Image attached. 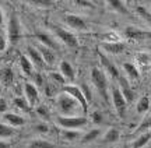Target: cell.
<instances>
[{
  "mask_svg": "<svg viewBox=\"0 0 151 148\" xmlns=\"http://www.w3.org/2000/svg\"><path fill=\"white\" fill-rule=\"evenodd\" d=\"M150 106H151V97H150Z\"/></svg>",
  "mask_w": 151,
  "mask_h": 148,
  "instance_id": "c3c4849f",
  "label": "cell"
},
{
  "mask_svg": "<svg viewBox=\"0 0 151 148\" xmlns=\"http://www.w3.org/2000/svg\"><path fill=\"white\" fill-rule=\"evenodd\" d=\"M11 144L7 143V141H3V140H0V148H10Z\"/></svg>",
  "mask_w": 151,
  "mask_h": 148,
  "instance_id": "ee69618b",
  "label": "cell"
},
{
  "mask_svg": "<svg viewBox=\"0 0 151 148\" xmlns=\"http://www.w3.org/2000/svg\"><path fill=\"white\" fill-rule=\"evenodd\" d=\"M99 61H101V66L104 67V70L108 73L112 78H119L120 74H119L118 67L115 66V63H112V60H111L109 57H106V56L102 55V53H99Z\"/></svg>",
  "mask_w": 151,
  "mask_h": 148,
  "instance_id": "7c38bea8",
  "label": "cell"
},
{
  "mask_svg": "<svg viewBox=\"0 0 151 148\" xmlns=\"http://www.w3.org/2000/svg\"><path fill=\"white\" fill-rule=\"evenodd\" d=\"M14 80V73L11 70V67H3L0 69V82L3 85H10Z\"/></svg>",
  "mask_w": 151,
  "mask_h": 148,
  "instance_id": "d6986e66",
  "label": "cell"
},
{
  "mask_svg": "<svg viewBox=\"0 0 151 148\" xmlns=\"http://www.w3.org/2000/svg\"><path fill=\"white\" fill-rule=\"evenodd\" d=\"M24 92H25V99H27L31 106L37 108L39 104V91L38 88L34 85L32 82H25L24 84Z\"/></svg>",
  "mask_w": 151,
  "mask_h": 148,
  "instance_id": "30bf717a",
  "label": "cell"
},
{
  "mask_svg": "<svg viewBox=\"0 0 151 148\" xmlns=\"http://www.w3.org/2000/svg\"><path fill=\"white\" fill-rule=\"evenodd\" d=\"M136 11H137V14L151 27V13L150 11L147 10L146 7H143V6H137V7H136Z\"/></svg>",
  "mask_w": 151,
  "mask_h": 148,
  "instance_id": "83f0119b",
  "label": "cell"
},
{
  "mask_svg": "<svg viewBox=\"0 0 151 148\" xmlns=\"http://www.w3.org/2000/svg\"><path fill=\"white\" fill-rule=\"evenodd\" d=\"M76 4L81 6V7H94V3H92V1H83V0L76 1Z\"/></svg>",
  "mask_w": 151,
  "mask_h": 148,
  "instance_id": "60d3db41",
  "label": "cell"
},
{
  "mask_svg": "<svg viewBox=\"0 0 151 148\" xmlns=\"http://www.w3.org/2000/svg\"><path fill=\"white\" fill-rule=\"evenodd\" d=\"M123 69L130 78H133V80H139L140 78V71H139V69H137L134 63L126 61V63H123Z\"/></svg>",
  "mask_w": 151,
  "mask_h": 148,
  "instance_id": "ffe728a7",
  "label": "cell"
},
{
  "mask_svg": "<svg viewBox=\"0 0 151 148\" xmlns=\"http://www.w3.org/2000/svg\"><path fill=\"white\" fill-rule=\"evenodd\" d=\"M124 36L129 39H146V38H151V34L146 32L144 29H140V28H136V27H127L124 29Z\"/></svg>",
  "mask_w": 151,
  "mask_h": 148,
  "instance_id": "5bb4252c",
  "label": "cell"
},
{
  "mask_svg": "<svg viewBox=\"0 0 151 148\" xmlns=\"http://www.w3.org/2000/svg\"><path fill=\"white\" fill-rule=\"evenodd\" d=\"M14 134H16V130H14V127L9 126L7 123H0V140H1V138L13 137Z\"/></svg>",
  "mask_w": 151,
  "mask_h": 148,
  "instance_id": "484cf974",
  "label": "cell"
},
{
  "mask_svg": "<svg viewBox=\"0 0 151 148\" xmlns=\"http://www.w3.org/2000/svg\"><path fill=\"white\" fill-rule=\"evenodd\" d=\"M119 138H120V133H119L118 129H109L108 132L105 133V136H104V141L108 144H113L119 141Z\"/></svg>",
  "mask_w": 151,
  "mask_h": 148,
  "instance_id": "603a6c76",
  "label": "cell"
},
{
  "mask_svg": "<svg viewBox=\"0 0 151 148\" xmlns=\"http://www.w3.org/2000/svg\"><path fill=\"white\" fill-rule=\"evenodd\" d=\"M27 53H28V59H29V61L32 63L34 69H37L38 71H41L43 67H45V60H43L42 55L39 53V50L37 49V48H34V46H28L27 48Z\"/></svg>",
  "mask_w": 151,
  "mask_h": 148,
  "instance_id": "ba28073f",
  "label": "cell"
},
{
  "mask_svg": "<svg viewBox=\"0 0 151 148\" xmlns=\"http://www.w3.org/2000/svg\"><path fill=\"white\" fill-rule=\"evenodd\" d=\"M49 77H50V78H52L53 81H58L59 84H63V85H66L65 77L62 76L60 73H55V71H53V73H50V74H49Z\"/></svg>",
  "mask_w": 151,
  "mask_h": 148,
  "instance_id": "e575fe53",
  "label": "cell"
},
{
  "mask_svg": "<svg viewBox=\"0 0 151 148\" xmlns=\"http://www.w3.org/2000/svg\"><path fill=\"white\" fill-rule=\"evenodd\" d=\"M21 24H20L17 14H11L9 18V22H7V41L11 45H16L21 39Z\"/></svg>",
  "mask_w": 151,
  "mask_h": 148,
  "instance_id": "277c9868",
  "label": "cell"
},
{
  "mask_svg": "<svg viewBox=\"0 0 151 148\" xmlns=\"http://www.w3.org/2000/svg\"><path fill=\"white\" fill-rule=\"evenodd\" d=\"M59 69H60V74L65 77L66 81H67V80H69V81H74V80H76L74 69H73V66H71L67 60H62V61H60Z\"/></svg>",
  "mask_w": 151,
  "mask_h": 148,
  "instance_id": "9a60e30c",
  "label": "cell"
},
{
  "mask_svg": "<svg viewBox=\"0 0 151 148\" xmlns=\"http://www.w3.org/2000/svg\"><path fill=\"white\" fill-rule=\"evenodd\" d=\"M80 88H81V91H83V94H84V97H86L87 102L90 104V102H91V99H92V94H91V91H90V87H88V84H83Z\"/></svg>",
  "mask_w": 151,
  "mask_h": 148,
  "instance_id": "836d02e7",
  "label": "cell"
},
{
  "mask_svg": "<svg viewBox=\"0 0 151 148\" xmlns=\"http://www.w3.org/2000/svg\"><path fill=\"white\" fill-rule=\"evenodd\" d=\"M14 105H16L18 109L24 110V112H27V113H29L31 112V105H29V102H28L27 99H25V97L22 98V97H16L14 98Z\"/></svg>",
  "mask_w": 151,
  "mask_h": 148,
  "instance_id": "d4e9b609",
  "label": "cell"
},
{
  "mask_svg": "<svg viewBox=\"0 0 151 148\" xmlns=\"http://www.w3.org/2000/svg\"><path fill=\"white\" fill-rule=\"evenodd\" d=\"M104 39H105V42H119L120 39L116 34H112V32H108L104 35Z\"/></svg>",
  "mask_w": 151,
  "mask_h": 148,
  "instance_id": "d590c367",
  "label": "cell"
},
{
  "mask_svg": "<svg viewBox=\"0 0 151 148\" xmlns=\"http://www.w3.org/2000/svg\"><path fill=\"white\" fill-rule=\"evenodd\" d=\"M118 81H119V87L118 88L120 89V92H122V95H123L124 101H126L127 104L133 102V99H134V97H136V92H134V89L130 87L129 81L122 76H119Z\"/></svg>",
  "mask_w": 151,
  "mask_h": 148,
  "instance_id": "9c48e42d",
  "label": "cell"
},
{
  "mask_svg": "<svg viewBox=\"0 0 151 148\" xmlns=\"http://www.w3.org/2000/svg\"><path fill=\"white\" fill-rule=\"evenodd\" d=\"M37 49L39 50V53L42 55L43 60H45V63H46V64H53L55 60H56V53H55V50L49 49V48L43 46V45H39Z\"/></svg>",
  "mask_w": 151,
  "mask_h": 148,
  "instance_id": "e0dca14e",
  "label": "cell"
},
{
  "mask_svg": "<svg viewBox=\"0 0 151 148\" xmlns=\"http://www.w3.org/2000/svg\"><path fill=\"white\" fill-rule=\"evenodd\" d=\"M35 112H37L42 119H46V120L49 119V108L46 105H38L37 108H35Z\"/></svg>",
  "mask_w": 151,
  "mask_h": 148,
  "instance_id": "4dcf8cb0",
  "label": "cell"
},
{
  "mask_svg": "<svg viewBox=\"0 0 151 148\" xmlns=\"http://www.w3.org/2000/svg\"><path fill=\"white\" fill-rule=\"evenodd\" d=\"M6 48H7V39L3 35H0V52H4Z\"/></svg>",
  "mask_w": 151,
  "mask_h": 148,
  "instance_id": "ab89813d",
  "label": "cell"
},
{
  "mask_svg": "<svg viewBox=\"0 0 151 148\" xmlns=\"http://www.w3.org/2000/svg\"><path fill=\"white\" fill-rule=\"evenodd\" d=\"M62 136H63L66 140H76V138L80 136V132H78V130H63V132H62Z\"/></svg>",
  "mask_w": 151,
  "mask_h": 148,
  "instance_id": "d6a6232c",
  "label": "cell"
},
{
  "mask_svg": "<svg viewBox=\"0 0 151 148\" xmlns=\"http://www.w3.org/2000/svg\"><path fill=\"white\" fill-rule=\"evenodd\" d=\"M99 134H101V130L99 129H92L90 130L88 133L84 134V137H83V143H91L94 140H97L99 137Z\"/></svg>",
  "mask_w": 151,
  "mask_h": 148,
  "instance_id": "f546056e",
  "label": "cell"
},
{
  "mask_svg": "<svg viewBox=\"0 0 151 148\" xmlns=\"http://www.w3.org/2000/svg\"><path fill=\"white\" fill-rule=\"evenodd\" d=\"M101 48H102L108 55H120L124 49H126V45L122 42V41H119V42H104L101 45Z\"/></svg>",
  "mask_w": 151,
  "mask_h": 148,
  "instance_id": "4fadbf2b",
  "label": "cell"
},
{
  "mask_svg": "<svg viewBox=\"0 0 151 148\" xmlns=\"http://www.w3.org/2000/svg\"><path fill=\"white\" fill-rule=\"evenodd\" d=\"M91 119H92V122H94L95 124H99V123L102 122V113H101L99 110H95V112H92Z\"/></svg>",
  "mask_w": 151,
  "mask_h": 148,
  "instance_id": "74e56055",
  "label": "cell"
},
{
  "mask_svg": "<svg viewBox=\"0 0 151 148\" xmlns=\"http://www.w3.org/2000/svg\"><path fill=\"white\" fill-rule=\"evenodd\" d=\"M108 6L112 9V10L118 11V13H122V14H127L129 11L126 9V4L123 1H119V0H113V1H108Z\"/></svg>",
  "mask_w": 151,
  "mask_h": 148,
  "instance_id": "4316f807",
  "label": "cell"
},
{
  "mask_svg": "<svg viewBox=\"0 0 151 148\" xmlns=\"http://www.w3.org/2000/svg\"><path fill=\"white\" fill-rule=\"evenodd\" d=\"M3 119L11 127H21L25 124V119L20 115H16V113H4Z\"/></svg>",
  "mask_w": 151,
  "mask_h": 148,
  "instance_id": "2e32d148",
  "label": "cell"
},
{
  "mask_svg": "<svg viewBox=\"0 0 151 148\" xmlns=\"http://www.w3.org/2000/svg\"><path fill=\"white\" fill-rule=\"evenodd\" d=\"M37 38L38 41H39V44L43 45V46H46V48H49V49H58V45H56V42H55V39L49 35V34H45V32H38L37 34Z\"/></svg>",
  "mask_w": 151,
  "mask_h": 148,
  "instance_id": "ac0fdd59",
  "label": "cell"
},
{
  "mask_svg": "<svg viewBox=\"0 0 151 148\" xmlns=\"http://www.w3.org/2000/svg\"><path fill=\"white\" fill-rule=\"evenodd\" d=\"M3 21H4V17H3V11H1V7H0V25L3 24Z\"/></svg>",
  "mask_w": 151,
  "mask_h": 148,
  "instance_id": "f6af8a7d",
  "label": "cell"
},
{
  "mask_svg": "<svg viewBox=\"0 0 151 148\" xmlns=\"http://www.w3.org/2000/svg\"><path fill=\"white\" fill-rule=\"evenodd\" d=\"M56 105H58V109L62 113L60 116H76V113L81 109L80 104L76 101L74 98H71L69 94L60 92L56 98Z\"/></svg>",
  "mask_w": 151,
  "mask_h": 148,
  "instance_id": "6da1fadb",
  "label": "cell"
},
{
  "mask_svg": "<svg viewBox=\"0 0 151 148\" xmlns=\"http://www.w3.org/2000/svg\"><path fill=\"white\" fill-rule=\"evenodd\" d=\"M35 130H37L38 133H49V126L43 122V123H39V124L35 126Z\"/></svg>",
  "mask_w": 151,
  "mask_h": 148,
  "instance_id": "f35d334b",
  "label": "cell"
},
{
  "mask_svg": "<svg viewBox=\"0 0 151 148\" xmlns=\"http://www.w3.org/2000/svg\"><path fill=\"white\" fill-rule=\"evenodd\" d=\"M1 91H3V84L0 82V94H1Z\"/></svg>",
  "mask_w": 151,
  "mask_h": 148,
  "instance_id": "bcb514c9",
  "label": "cell"
},
{
  "mask_svg": "<svg viewBox=\"0 0 151 148\" xmlns=\"http://www.w3.org/2000/svg\"><path fill=\"white\" fill-rule=\"evenodd\" d=\"M111 95H112V102H113V106L115 109L118 112L119 117H123L124 113H126V108H127V102L124 101L123 95L120 92V89L118 87H112L111 89Z\"/></svg>",
  "mask_w": 151,
  "mask_h": 148,
  "instance_id": "8992f818",
  "label": "cell"
},
{
  "mask_svg": "<svg viewBox=\"0 0 151 148\" xmlns=\"http://www.w3.org/2000/svg\"><path fill=\"white\" fill-rule=\"evenodd\" d=\"M6 110H7V101L4 98H0V112L4 113Z\"/></svg>",
  "mask_w": 151,
  "mask_h": 148,
  "instance_id": "b9f144b4",
  "label": "cell"
},
{
  "mask_svg": "<svg viewBox=\"0 0 151 148\" xmlns=\"http://www.w3.org/2000/svg\"><path fill=\"white\" fill-rule=\"evenodd\" d=\"M56 122L65 130H78L88 123V119L86 116H58Z\"/></svg>",
  "mask_w": 151,
  "mask_h": 148,
  "instance_id": "3957f363",
  "label": "cell"
},
{
  "mask_svg": "<svg viewBox=\"0 0 151 148\" xmlns=\"http://www.w3.org/2000/svg\"><path fill=\"white\" fill-rule=\"evenodd\" d=\"M65 20L67 22V25H70L73 29H77V31H86V29H88V25L84 21V18H81L77 14H66Z\"/></svg>",
  "mask_w": 151,
  "mask_h": 148,
  "instance_id": "8fae6325",
  "label": "cell"
},
{
  "mask_svg": "<svg viewBox=\"0 0 151 148\" xmlns=\"http://www.w3.org/2000/svg\"><path fill=\"white\" fill-rule=\"evenodd\" d=\"M1 61H3V57H1V56H0V63H1Z\"/></svg>",
  "mask_w": 151,
  "mask_h": 148,
  "instance_id": "7dc6e473",
  "label": "cell"
},
{
  "mask_svg": "<svg viewBox=\"0 0 151 148\" xmlns=\"http://www.w3.org/2000/svg\"><path fill=\"white\" fill-rule=\"evenodd\" d=\"M55 32L59 36V39L63 42L65 45H67L69 48H76L78 45V39L74 34H71L70 31H67L62 27H55Z\"/></svg>",
  "mask_w": 151,
  "mask_h": 148,
  "instance_id": "52a82bcc",
  "label": "cell"
},
{
  "mask_svg": "<svg viewBox=\"0 0 151 148\" xmlns=\"http://www.w3.org/2000/svg\"><path fill=\"white\" fill-rule=\"evenodd\" d=\"M150 98L148 97H141L139 101H137V105H136V110H137V113H140V115H144L147 113L148 110H150Z\"/></svg>",
  "mask_w": 151,
  "mask_h": 148,
  "instance_id": "7402d4cb",
  "label": "cell"
},
{
  "mask_svg": "<svg viewBox=\"0 0 151 148\" xmlns=\"http://www.w3.org/2000/svg\"><path fill=\"white\" fill-rule=\"evenodd\" d=\"M148 127H151V116L147 120H144V123L140 126V130H144V129H148Z\"/></svg>",
  "mask_w": 151,
  "mask_h": 148,
  "instance_id": "7bdbcfd3",
  "label": "cell"
},
{
  "mask_svg": "<svg viewBox=\"0 0 151 148\" xmlns=\"http://www.w3.org/2000/svg\"><path fill=\"white\" fill-rule=\"evenodd\" d=\"M137 61L141 66H148L151 63V56L148 53H139L137 55Z\"/></svg>",
  "mask_w": 151,
  "mask_h": 148,
  "instance_id": "1f68e13d",
  "label": "cell"
},
{
  "mask_svg": "<svg viewBox=\"0 0 151 148\" xmlns=\"http://www.w3.org/2000/svg\"><path fill=\"white\" fill-rule=\"evenodd\" d=\"M53 143L50 141H46V140H42V138H37V140H32L31 143L28 144V148H55Z\"/></svg>",
  "mask_w": 151,
  "mask_h": 148,
  "instance_id": "cb8c5ba5",
  "label": "cell"
},
{
  "mask_svg": "<svg viewBox=\"0 0 151 148\" xmlns=\"http://www.w3.org/2000/svg\"><path fill=\"white\" fill-rule=\"evenodd\" d=\"M91 81L94 84V87L97 88V91L99 95L102 97L105 101H108V78L106 74L98 69V67H92L91 69Z\"/></svg>",
  "mask_w": 151,
  "mask_h": 148,
  "instance_id": "7a4b0ae2",
  "label": "cell"
},
{
  "mask_svg": "<svg viewBox=\"0 0 151 148\" xmlns=\"http://www.w3.org/2000/svg\"><path fill=\"white\" fill-rule=\"evenodd\" d=\"M20 66H21L22 73H25L27 76H32V73H34V66H32V63L29 61L28 56L20 55Z\"/></svg>",
  "mask_w": 151,
  "mask_h": 148,
  "instance_id": "44dd1931",
  "label": "cell"
},
{
  "mask_svg": "<svg viewBox=\"0 0 151 148\" xmlns=\"http://www.w3.org/2000/svg\"><path fill=\"white\" fill-rule=\"evenodd\" d=\"M32 76H34V85H35V87H41V85H42L43 84V80H42V76H41V74H39V71H37V73H32Z\"/></svg>",
  "mask_w": 151,
  "mask_h": 148,
  "instance_id": "8d00e7d4",
  "label": "cell"
},
{
  "mask_svg": "<svg viewBox=\"0 0 151 148\" xmlns=\"http://www.w3.org/2000/svg\"><path fill=\"white\" fill-rule=\"evenodd\" d=\"M62 92L69 94L71 98H74L76 101L80 104L81 109H83L84 113L88 112V102H87V99H86V97H84V94H83L80 87L73 85V84H66V85H63V88H62Z\"/></svg>",
  "mask_w": 151,
  "mask_h": 148,
  "instance_id": "5b68a950",
  "label": "cell"
},
{
  "mask_svg": "<svg viewBox=\"0 0 151 148\" xmlns=\"http://www.w3.org/2000/svg\"><path fill=\"white\" fill-rule=\"evenodd\" d=\"M150 138H151L150 133H144V134H141L140 137H139L134 143H133V147H132V148H143L147 143H148V141H150Z\"/></svg>",
  "mask_w": 151,
  "mask_h": 148,
  "instance_id": "f1b7e54d",
  "label": "cell"
}]
</instances>
